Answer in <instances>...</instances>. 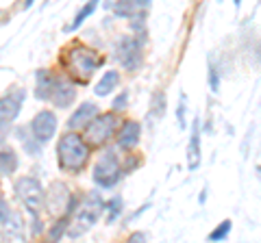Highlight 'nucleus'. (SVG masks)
Returning <instances> with one entry per match:
<instances>
[{
	"mask_svg": "<svg viewBox=\"0 0 261 243\" xmlns=\"http://www.w3.org/2000/svg\"><path fill=\"white\" fill-rule=\"evenodd\" d=\"M233 3H235V5H240V0H233Z\"/></svg>",
	"mask_w": 261,
	"mask_h": 243,
	"instance_id": "nucleus-27",
	"label": "nucleus"
},
{
	"mask_svg": "<svg viewBox=\"0 0 261 243\" xmlns=\"http://www.w3.org/2000/svg\"><path fill=\"white\" fill-rule=\"evenodd\" d=\"M118 126V117L116 111L113 113H105V115H96L89 124L85 126V143L87 145H102L107 143Z\"/></svg>",
	"mask_w": 261,
	"mask_h": 243,
	"instance_id": "nucleus-5",
	"label": "nucleus"
},
{
	"mask_svg": "<svg viewBox=\"0 0 261 243\" xmlns=\"http://www.w3.org/2000/svg\"><path fill=\"white\" fill-rule=\"evenodd\" d=\"M198 165H200V139H198V126H194L190 145H187V167L196 169Z\"/></svg>",
	"mask_w": 261,
	"mask_h": 243,
	"instance_id": "nucleus-17",
	"label": "nucleus"
},
{
	"mask_svg": "<svg viewBox=\"0 0 261 243\" xmlns=\"http://www.w3.org/2000/svg\"><path fill=\"white\" fill-rule=\"evenodd\" d=\"M55 83L57 76L48 70H39L37 72V87H35V96L39 100H50V96L55 92Z\"/></svg>",
	"mask_w": 261,
	"mask_h": 243,
	"instance_id": "nucleus-14",
	"label": "nucleus"
},
{
	"mask_svg": "<svg viewBox=\"0 0 261 243\" xmlns=\"http://www.w3.org/2000/svg\"><path fill=\"white\" fill-rule=\"evenodd\" d=\"M18 169V155L11 148L0 150V174H13Z\"/></svg>",
	"mask_w": 261,
	"mask_h": 243,
	"instance_id": "nucleus-18",
	"label": "nucleus"
},
{
	"mask_svg": "<svg viewBox=\"0 0 261 243\" xmlns=\"http://www.w3.org/2000/svg\"><path fill=\"white\" fill-rule=\"evenodd\" d=\"M140 133H142L140 124H137V122L126 119L124 124H122L118 137H116V139H118V145H120V148H124V150L135 148L137 141H140Z\"/></svg>",
	"mask_w": 261,
	"mask_h": 243,
	"instance_id": "nucleus-11",
	"label": "nucleus"
},
{
	"mask_svg": "<svg viewBox=\"0 0 261 243\" xmlns=\"http://www.w3.org/2000/svg\"><path fill=\"white\" fill-rule=\"evenodd\" d=\"M9 220V208L5 206V202H0V222H7Z\"/></svg>",
	"mask_w": 261,
	"mask_h": 243,
	"instance_id": "nucleus-23",
	"label": "nucleus"
},
{
	"mask_svg": "<svg viewBox=\"0 0 261 243\" xmlns=\"http://www.w3.org/2000/svg\"><path fill=\"white\" fill-rule=\"evenodd\" d=\"M102 210H105V202L100 200V196H98L96 191L87 193L85 200H83V204L79 206L74 220H72L70 228H68V237L76 239V237H81V234H85L96 224V220L100 217Z\"/></svg>",
	"mask_w": 261,
	"mask_h": 243,
	"instance_id": "nucleus-3",
	"label": "nucleus"
},
{
	"mask_svg": "<svg viewBox=\"0 0 261 243\" xmlns=\"http://www.w3.org/2000/svg\"><path fill=\"white\" fill-rule=\"evenodd\" d=\"M105 208L109 210V215H107V220H109V222L118 220V215H120V210H122V200H120V198H113Z\"/></svg>",
	"mask_w": 261,
	"mask_h": 243,
	"instance_id": "nucleus-21",
	"label": "nucleus"
},
{
	"mask_svg": "<svg viewBox=\"0 0 261 243\" xmlns=\"http://www.w3.org/2000/svg\"><path fill=\"white\" fill-rule=\"evenodd\" d=\"M126 100H128V96L126 94H120L116 100H113V111H122V109H126Z\"/></svg>",
	"mask_w": 261,
	"mask_h": 243,
	"instance_id": "nucleus-22",
	"label": "nucleus"
},
{
	"mask_svg": "<svg viewBox=\"0 0 261 243\" xmlns=\"http://www.w3.org/2000/svg\"><path fill=\"white\" fill-rule=\"evenodd\" d=\"M20 100H22V94L0 98V119L7 122V124H11V122L18 117V113H20Z\"/></svg>",
	"mask_w": 261,
	"mask_h": 243,
	"instance_id": "nucleus-15",
	"label": "nucleus"
},
{
	"mask_svg": "<svg viewBox=\"0 0 261 243\" xmlns=\"http://www.w3.org/2000/svg\"><path fill=\"white\" fill-rule=\"evenodd\" d=\"M228 232H231V222L226 220V222H222L214 232L209 234V241H222V239H226Z\"/></svg>",
	"mask_w": 261,
	"mask_h": 243,
	"instance_id": "nucleus-20",
	"label": "nucleus"
},
{
	"mask_svg": "<svg viewBox=\"0 0 261 243\" xmlns=\"http://www.w3.org/2000/svg\"><path fill=\"white\" fill-rule=\"evenodd\" d=\"M142 44H144V39H135V37H124L122 42L118 44V50H116V56H118V61H120V66L128 70V72H135L137 68L142 66V59H144V54H142Z\"/></svg>",
	"mask_w": 261,
	"mask_h": 243,
	"instance_id": "nucleus-7",
	"label": "nucleus"
},
{
	"mask_svg": "<svg viewBox=\"0 0 261 243\" xmlns=\"http://www.w3.org/2000/svg\"><path fill=\"white\" fill-rule=\"evenodd\" d=\"M142 239H146V234H142V232H135V234H130V241H142Z\"/></svg>",
	"mask_w": 261,
	"mask_h": 243,
	"instance_id": "nucleus-26",
	"label": "nucleus"
},
{
	"mask_svg": "<svg viewBox=\"0 0 261 243\" xmlns=\"http://www.w3.org/2000/svg\"><path fill=\"white\" fill-rule=\"evenodd\" d=\"M61 63L72 78L79 80V83H85V80L92 78V74L98 70L100 59H98V54L92 50V48H87L83 44H72V46L65 48Z\"/></svg>",
	"mask_w": 261,
	"mask_h": 243,
	"instance_id": "nucleus-1",
	"label": "nucleus"
},
{
	"mask_svg": "<svg viewBox=\"0 0 261 243\" xmlns=\"http://www.w3.org/2000/svg\"><path fill=\"white\" fill-rule=\"evenodd\" d=\"M120 176H122V167L118 163V159L113 157V152H105L94 167V183L98 187L109 189L120 180Z\"/></svg>",
	"mask_w": 261,
	"mask_h": 243,
	"instance_id": "nucleus-6",
	"label": "nucleus"
},
{
	"mask_svg": "<svg viewBox=\"0 0 261 243\" xmlns=\"http://www.w3.org/2000/svg\"><path fill=\"white\" fill-rule=\"evenodd\" d=\"M120 83V74L116 70H109V72H105L102 74V78L96 83V87H94V92H96V96H109L113 89H116V85Z\"/></svg>",
	"mask_w": 261,
	"mask_h": 243,
	"instance_id": "nucleus-16",
	"label": "nucleus"
},
{
	"mask_svg": "<svg viewBox=\"0 0 261 243\" xmlns=\"http://www.w3.org/2000/svg\"><path fill=\"white\" fill-rule=\"evenodd\" d=\"M148 7H150V0H118L113 11H116V15H120V18L144 20V13Z\"/></svg>",
	"mask_w": 261,
	"mask_h": 243,
	"instance_id": "nucleus-10",
	"label": "nucleus"
},
{
	"mask_svg": "<svg viewBox=\"0 0 261 243\" xmlns=\"http://www.w3.org/2000/svg\"><path fill=\"white\" fill-rule=\"evenodd\" d=\"M209 74H211V89H214V92H218V80H216V70L211 68L209 70Z\"/></svg>",
	"mask_w": 261,
	"mask_h": 243,
	"instance_id": "nucleus-24",
	"label": "nucleus"
},
{
	"mask_svg": "<svg viewBox=\"0 0 261 243\" xmlns=\"http://www.w3.org/2000/svg\"><path fill=\"white\" fill-rule=\"evenodd\" d=\"M50 100L55 102V107H70V102H74V85L70 80H63V78H57L55 83V92L50 96Z\"/></svg>",
	"mask_w": 261,
	"mask_h": 243,
	"instance_id": "nucleus-12",
	"label": "nucleus"
},
{
	"mask_svg": "<svg viewBox=\"0 0 261 243\" xmlns=\"http://www.w3.org/2000/svg\"><path fill=\"white\" fill-rule=\"evenodd\" d=\"M31 131H33V137H35L37 143H48L55 137V131H57V117L53 111H42L37 113L35 119L31 124Z\"/></svg>",
	"mask_w": 261,
	"mask_h": 243,
	"instance_id": "nucleus-8",
	"label": "nucleus"
},
{
	"mask_svg": "<svg viewBox=\"0 0 261 243\" xmlns=\"http://www.w3.org/2000/svg\"><path fill=\"white\" fill-rule=\"evenodd\" d=\"M96 115H98V107H96V104H94V102H83V104L79 107V111L70 117L68 126L72 128V131H76V128H85Z\"/></svg>",
	"mask_w": 261,
	"mask_h": 243,
	"instance_id": "nucleus-13",
	"label": "nucleus"
},
{
	"mask_svg": "<svg viewBox=\"0 0 261 243\" xmlns=\"http://www.w3.org/2000/svg\"><path fill=\"white\" fill-rule=\"evenodd\" d=\"M15 193H18L22 204L29 208V213L33 217H37L39 210L44 208V189H42V185H39L37 178H33V176L18 178V183H15Z\"/></svg>",
	"mask_w": 261,
	"mask_h": 243,
	"instance_id": "nucleus-4",
	"label": "nucleus"
},
{
	"mask_svg": "<svg viewBox=\"0 0 261 243\" xmlns=\"http://www.w3.org/2000/svg\"><path fill=\"white\" fill-rule=\"evenodd\" d=\"M7 128H9V124L0 119V141H3V137H5V133H7Z\"/></svg>",
	"mask_w": 261,
	"mask_h": 243,
	"instance_id": "nucleus-25",
	"label": "nucleus"
},
{
	"mask_svg": "<svg viewBox=\"0 0 261 243\" xmlns=\"http://www.w3.org/2000/svg\"><path fill=\"white\" fill-rule=\"evenodd\" d=\"M96 7H98V0H89V3L81 9L79 13H76V18H74V22H72V26H70V31H74V28H79V24H83L89 15H92L94 11H96Z\"/></svg>",
	"mask_w": 261,
	"mask_h": 243,
	"instance_id": "nucleus-19",
	"label": "nucleus"
},
{
	"mask_svg": "<svg viewBox=\"0 0 261 243\" xmlns=\"http://www.w3.org/2000/svg\"><path fill=\"white\" fill-rule=\"evenodd\" d=\"M46 206L50 213L55 215H59V213H68V210L72 208V198H70V191L65 185L61 183H55L50 191H48V196H46Z\"/></svg>",
	"mask_w": 261,
	"mask_h": 243,
	"instance_id": "nucleus-9",
	"label": "nucleus"
},
{
	"mask_svg": "<svg viewBox=\"0 0 261 243\" xmlns=\"http://www.w3.org/2000/svg\"><path fill=\"white\" fill-rule=\"evenodd\" d=\"M57 155H59V167L70 174H76L85 167L89 159V145L85 143L83 137L74 133H68L61 137L59 145H57Z\"/></svg>",
	"mask_w": 261,
	"mask_h": 243,
	"instance_id": "nucleus-2",
	"label": "nucleus"
}]
</instances>
